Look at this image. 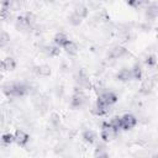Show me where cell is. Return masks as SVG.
Here are the masks:
<instances>
[{
    "instance_id": "obj_1",
    "label": "cell",
    "mask_w": 158,
    "mask_h": 158,
    "mask_svg": "<svg viewBox=\"0 0 158 158\" xmlns=\"http://www.w3.org/2000/svg\"><path fill=\"white\" fill-rule=\"evenodd\" d=\"M86 104H88V96L83 93L81 89L78 90V88H75V91H74V94L70 98V105H72V107L80 109V107L85 106Z\"/></svg>"
},
{
    "instance_id": "obj_2",
    "label": "cell",
    "mask_w": 158,
    "mask_h": 158,
    "mask_svg": "<svg viewBox=\"0 0 158 158\" xmlns=\"http://www.w3.org/2000/svg\"><path fill=\"white\" fill-rule=\"evenodd\" d=\"M117 133H118V131L115 127H112L110 125V122H109V123H104L102 125L100 136H101L102 142H111L117 137Z\"/></svg>"
},
{
    "instance_id": "obj_3",
    "label": "cell",
    "mask_w": 158,
    "mask_h": 158,
    "mask_svg": "<svg viewBox=\"0 0 158 158\" xmlns=\"http://www.w3.org/2000/svg\"><path fill=\"white\" fill-rule=\"evenodd\" d=\"M138 122V118L132 114H125L121 116V128L122 130H131Z\"/></svg>"
},
{
    "instance_id": "obj_4",
    "label": "cell",
    "mask_w": 158,
    "mask_h": 158,
    "mask_svg": "<svg viewBox=\"0 0 158 158\" xmlns=\"http://www.w3.org/2000/svg\"><path fill=\"white\" fill-rule=\"evenodd\" d=\"M157 78L158 77L156 75V77H149V78L144 79L142 81L141 86H139V93L143 94V95H148L152 91V89H153V86H154V84L157 81Z\"/></svg>"
},
{
    "instance_id": "obj_5",
    "label": "cell",
    "mask_w": 158,
    "mask_h": 158,
    "mask_svg": "<svg viewBox=\"0 0 158 158\" xmlns=\"http://www.w3.org/2000/svg\"><path fill=\"white\" fill-rule=\"evenodd\" d=\"M75 83L80 88V89H89L90 88V80L88 78V75L83 72V70H79L77 74H75Z\"/></svg>"
},
{
    "instance_id": "obj_6",
    "label": "cell",
    "mask_w": 158,
    "mask_h": 158,
    "mask_svg": "<svg viewBox=\"0 0 158 158\" xmlns=\"http://www.w3.org/2000/svg\"><path fill=\"white\" fill-rule=\"evenodd\" d=\"M98 100H99V101H102V102H105V104H107V105L111 106V105H114L115 102H117V95H116L114 91L107 90V91H102V93L99 95Z\"/></svg>"
},
{
    "instance_id": "obj_7",
    "label": "cell",
    "mask_w": 158,
    "mask_h": 158,
    "mask_svg": "<svg viewBox=\"0 0 158 158\" xmlns=\"http://www.w3.org/2000/svg\"><path fill=\"white\" fill-rule=\"evenodd\" d=\"M125 56H127V49L122 46H114L109 52V57L112 59H121Z\"/></svg>"
},
{
    "instance_id": "obj_8",
    "label": "cell",
    "mask_w": 158,
    "mask_h": 158,
    "mask_svg": "<svg viewBox=\"0 0 158 158\" xmlns=\"http://www.w3.org/2000/svg\"><path fill=\"white\" fill-rule=\"evenodd\" d=\"M109 107H110V105H107V104H105V102H102V101H99V100H96V102H95V105L93 106V114H95L96 116H104V115H106L107 112H109Z\"/></svg>"
},
{
    "instance_id": "obj_9",
    "label": "cell",
    "mask_w": 158,
    "mask_h": 158,
    "mask_svg": "<svg viewBox=\"0 0 158 158\" xmlns=\"http://www.w3.org/2000/svg\"><path fill=\"white\" fill-rule=\"evenodd\" d=\"M15 135V142L19 144V146H25L27 144L28 139H30V136L23 131V130H16V132L14 133Z\"/></svg>"
},
{
    "instance_id": "obj_10",
    "label": "cell",
    "mask_w": 158,
    "mask_h": 158,
    "mask_svg": "<svg viewBox=\"0 0 158 158\" xmlns=\"http://www.w3.org/2000/svg\"><path fill=\"white\" fill-rule=\"evenodd\" d=\"M146 17L148 20H154L158 17V2H152L146 9Z\"/></svg>"
},
{
    "instance_id": "obj_11",
    "label": "cell",
    "mask_w": 158,
    "mask_h": 158,
    "mask_svg": "<svg viewBox=\"0 0 158 158\" xmlns=\"http://www.w3.org/2000/svg\"><path fill=\"white\" fill-rule=\"evenodd\" d=\"M60 47L59 46H57V44H49V46H44L43 48H42V52L46 54V56H48V57H56V56H59V53H60V49H59Z\"/></svg>"
},
{
    "instance_id": "obj_12",
    "label": "cell",
    "mask_w": 158,
    "mask_h": 158,
    "mask_svg": "<svg viewBox=\"0 0 158 158\" xmlns=\"http://www.w3.org/2000/svg\"><path fill=\"white\" fill-rule=\"evenodd\" d=\"M33 72L38 75V77H49L51 75V67L47 64H41V65H36L33 68Z\"/></svg>"
},
{
    "instance_id": "obj_13",
    "label": "cell",
    "mask_w": 158,
    "mask_h": 158,
    "mask_svg": "<svg viewBox=\"0 0 158 158\" xmlns=\"http://www.w3.org/2000/svg\"><path fill=\"white\" fill-rule=\"evenodd\" d=\"M117 79L121 80V81H130L133 79V75H132V70L128 69V68H122L118 73H117Z\"/></svg>"
},
{
    "instance_id": "obj_14",
    "label": "cell",
    "mask_w": 158,
    "mask_h": 158,
    "mask_svg": "<svg viewBox=\"0 0 158 158\" xmlns=\"http://www.w3.org/2000/svg\"><path fill=\"white\" fill-rule=\"evenodd\" d=\"M69 56H75L77 53H78V46H77V43L75 42H73V41H68L63 47H62Z\"/></svg>"
},
{
    "instance_id": "obj_15",
    "label": "cell",
    "mask_w": 158,
    "mask_h": 158,
    "mask_svg": "<svg viewBox=\"0 0 158 158\" xmlns=\"http://www.w3.org/2000/svg\"><path fill=\"white\" fill-rule=\"evenodd\" d=\"M68 41H69V38H68V36H67L64 32H58V33L54 36V38H53L54 44H57V46H59V47H63Z\"/></svg>"
},
{
    "instance_id": "obj_16",
    "label": "cell",
    "mask_w": 158,
    "mask_h": 158,
    "mask_svg": "<svg viewBox=\"0 0 158 158\" xmlns=\"http://www.w3.org/2000/svg\"><path fill=\"white\" fill-rule=\"evenodd\" d=\"M81 137H83V139H84L86 143H89V144H93V143L96 142V135H95V132H94L93 130H85V131L83 132Z\"/></svg>"
},
{
    "instance_id": "obj_17",
    "label": "cell",
    "mask_w": 158,
    "mask_h": 158,
    "mask_svg": "<svg viewBox=\"0 0 158 158\" xmlns=\"http://www.w3.org/2000/svg\"><path fill=\"white\" fill-rule=\"evenodd\" d=\"M15 67H16V62L14 58L6 57L5 59H2V63H1L2 70H12V69H15Z\"/></svg>"
},
{
    "instance_id": "obj_18",
    "label": "cell",
    "mask_w": 158,
    "mask_h": 158,
    "mask_svg": "<svg viewBox=\"0 0 158 158\" xmlns=\"http://www.w3.org/2000/svg\"><path fill=\"white\" fill-rule=\"evenodd\" d=\"M73 12H75V14L79 15L80 17L85 19V17L88 16V14H89V9H88L85 5H83V4H77L75 7H74V11H73Z\"/></svg>"
},
{
    "instance_id": "obj_19",
    "label": "cell",
    "mask_w": 158,
    "mask_h": 158,
    "mask_svg": "<svg viewBox=\"0 0 158 158\" xmlns=\"http://www.w3.org/2000/svg\"><path fill=\"white\" fill-rule=\"evenodd\" d=\"M131 70H132V75H133V79H136V80H139L141 78H142V74H143V70H142V67H141V64L139 63H136L132 68H131Z\"/></svg>"
},
{
    "instance_id": "obj_20",
    "label": "cell",
    "mask_w": 158,
    "mask_h": 158,
    "mask_svg": "<svg viewBox=\"0 0 158 158\" xmlns=\"http://www.w3.org/2000/svg\"><path fill=\"white\" fill-rule=\"evenodd\" d=\"M105 143L106 142H104L102 144H98V147L95 149V157H107L109 156L106 147H105Z\"/></svg>"
},
{
    "instance_id": "obj_21",
    "label": "cell",
    "mask_w": 158,
    "mask_h": 158,
    "mask_svg": "<svg viewBox=\"0 0 158 158\" xmlns=\"http://www.w3.org/2000/svg\"><path fill=\"white\" fill-rule=\"evenodd\" d=\"M68 21H69V23L73 25V26H79V25L81 23V21H83V17H80L79 15H77L75 12H73V14L68 17Z\"/></svg>"
},
{
    "instance_id": "obj_22",
    "label": "cell",
    "mask_w": 158,
    "mask_h": 158,
    "mask_svg": "<svg viewBox=\"0 0 158 158\" xmlns=\"http://www.w3.org/2000/svg\"><path fill=\"white\" fill-rule=\"evenodd\" d=\"M144 64H146L148 68L154 69V68L157 67V59H156V57H154L153 54L147 56V57H146V59H144Z\"/></svg>"
},
{
    "instance_id": "obj_23",
    "label": "cell",
    "mask_w": 158,
    "mask_h": 158,
    "mask_svg": "<svg viewBox=\"0 0 158 158\" xmlns=\"http://www.w3.org/2000/svg\"><path fill=\"white\" fill-rule=\"evenodd\" d=\"M1 142L4 146H10L12 142H15V135L11 133H4L1 137Z\"/></svg>"
},
{
    "instance_id": "obj_24",
    "label": "cell",
    "mask_w": 158,
    "mask_h": 158,
    "mask_svg": "<svg viewBox=\"0 0 158 158\" xmlns=\"http://www.w3.org/2000/svg\"><path fill=\"white\" fill-rule=\"evenodd\" d=\"M49 123L53 126V127H58L60 125V117L57 112H52L51 116H49Z\"/></svg>"
},
{
    "instance_id": "obj_25",
    "label": "cell",
    "mask_w": 158,
    "mask_h": 158,
    "mask_svg": "<svg viewBox=\"0 0 158 158\" xmlns=\"http://www.w3.org/2000/svg\"><path fill=\"white\" fill-rule=\"evenodd\" d=\"M7 43H10V36H9L5 31H2V32H1V37H0V46L4 48Z\"/></svg>"
},
{
    "instance_id": "obj_26",
    "label": "cell",
    "mask_w": 158,
    "mask_h": 158,
    "mask_svg": "<svg viewBox=\"0 0 158 158\" xmlns=\"http://www.w3.org/2000/svg\"><path fill=\"white\" fill-rule=\"evenodd\" d=\"M110 125L112 126V127H115L117 131L121 128V116H115V117H112L111 118V121H110Z\"/></svg>"
},
{
    "instance_id": "obj_27",
    "label": "cell",
    "mask_w": 158,
    "mask_h": 158,
    "mask_svg": "<svg viewBox=\"0 0 158 158\" xmlns=\"http://www.w3.org/2000/svg\"><path fill=\"white\" fill-rule=\"evenodd\" d=\"M47 1H51V2H53V1H56V0H47Z\"/></svg>"
}]
</instances>
